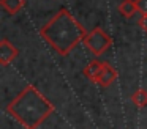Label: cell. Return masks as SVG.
<instances>
[{
	"label": "cell",
	"instance_id": "obj_6",
	"mask_svg": "<svg viewBox=\"0 0 147 129\" xmlns=\"http://www.w3.org/2000/svg\"><path fill=\"white\" fill-rule=\"evenodd\" d=\"M103 66H105V61H100V60H92L89 65L84 68V76H86L89 80H92L93 84L98 82V77L103 71Z\"/></svg>",
	"mask_w": 147,
	"mask_h": 129
},
{
	"label": "cell",
	"instance_id": "obj_4",
	"mask_svg": "<svg viewBox=\"0 0 147 129\" xmlns=\"http://www.w3.org/2000/svg\"><path fill=\"white\" fill-rule=\"evenodd\" d=\"M18 55H19V49L13 43H10L7 38L0 41V65L2 66H8Z\"/></svg>",
	"mask_w": 147,
	"mask_h": 129
},
{
	"label": "cell",
	"instance_id": "obj_2",
	"mask_svg": "<svg viewBox=\"0 0 147 129\" xmlns=\"http://www.w3.org/2000/svg\"><path fill=\"white\" fill-rule=\"evenodd\" d=\"M7 112L22 128L38 129L54 112L51 101L33 85H27L7 106Z\"/></svg>",
	"mask_w": 147,
	"mask_h": 129
},
{
	"label": "cell",
	"instance_id": "obj_5",
	"mask_svg": "<svg viewBox=\"0 0 147 129\" xmlns=\"http://www.w3.org/2000/svg\"><path fill=\"white\" fill-rule=\"evenodd\" d=\"M117 77H119L117 69L112 68L109 63L105 61V66H103V71H101V74H100V77H98V82H96V85H100V87L106 88V87H109L111 84H114Z\"/></svg>",
	"mask_w": 147,
	"mask_h": 129
},
{
	"label": "cell",
	"instance_id": "obj_3",
	"mask_svg": "<svg viewBox=\"0 0 147 129\" xmlns=\"http://www.w3.org/2000/svg\"><path fill=\"white\" fill-rule=\"evenodd\" d=\"M84 46L90 50L95 57L103 55L105 52H108V49L112 46V39L101 27H95L86 35L84 38Z\"/></svg>",
	"mask_w": 147,
	"mask_h": 129
},
{
	"label": "cell",
	"instance_id": "obj_10",
	"mask_svg": "<svg viewBox=\"0 0 147 129\" xmlns=\"http://www.w3.org/2000/svg\"><path fill=\"white\" fill-rule=\"evenodd\" d=\"M136 6H138V13L141 16L147 14V0H136Z\"/></svg>",
	"mask_w": 147,
	"mask_h": 129
},
{
	"label": "cell",
	"instance_id": "obj_7",
	"mask_svg": "<svg viewBox=\"0 0 147 129\" xmlns=\"http://www.w3.org/2000/svg\"><path fill=\"white\" fill-rule=\"evenodd\" d=\"M117 11L122 17L125 19H131L134 14L138 13V6H136V0H122L120 5L117 6Z\"/></svg>",
	"mask_w": 147,
	"mask_h": 129
},
{
	"label": "cell",
	"instance_id": "obj_9",
	"mask_svg": "<svg viewBox=\"0 0 147 129\" xmlns=\"http://www.w3.org/2000/svg\"><path fill=\"white\" fill-rule=\"evenodd\" d=\"M130 99H131V102L136 107H139V109L146 107L147 106V90L146 88H138V90L130 96Z\"/></svg>",
	"mask_w": 147,
	"mask_h": 129
},
{
	"label": "cell",
	"instance_id": "obj_8",
	"mask_svg": "<svg viewBox=\"0 0 147 129\" xmlns=\"http://www.w3.org/2000/svg\"><path fill=\"white\" fill-rule=\"evenodd\" d=\"M0 5L8 14H18L26 6V0H0Z\"/></svg>",
	"mask_w": 147,
	"mask_h": 129
},
{
	"label": "cell",
	"instance_id": "obj_11",
	"mask_svg": "<svg viewBox=\"0 0 147 129\" xmlns=\"http://www.w3.org/2000/svg\"><path fill=\"white\" fill-rule=\"evenodd\" d=\"M139 27L144 30V33L147 35V14H144V16H141V19H139Z\"/></svg>",
	"mask_w": 147,
	"mask_h": 129
},
{
	"label": "cell",
	"instance_id": "obj_1",
	"mask_svg": "<svg viewBox=\"0 0 147 129\" xmlns=\"http://www.w3.org/2000/svg\"><path fill=\"white\" fill-rule=\"evenodd\" d=\"M40 35L59 55L67 57L78 44L84 41L87 31L68 9L62 8L40 28Z\"/></svg>",
	"mask_w": 147,
	"mask_h": 129
}]
</instances>
